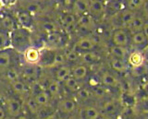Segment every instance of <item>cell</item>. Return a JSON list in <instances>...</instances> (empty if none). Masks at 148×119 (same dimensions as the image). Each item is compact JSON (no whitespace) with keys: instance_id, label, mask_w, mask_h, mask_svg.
<instances>
[{"instance_id":"cell-26","label":"cell","mask_w":148,"mask_h":119,"mask_svg":"<svg viewBox=\"0 0 148 119\" xmlns=\"http://www.w3.org/2000/svg\"><path fill=\"white\" fill-rule=\"evenodd\" d=\"M110 53L113 54L114 58H118V59H123L126 57V49L124 47H119V46H112L110 48Z\"/></svg>"},{"instance_id":"cell-27","label":"cell","mask_w":148,"mask_h":119,"mask_svg":"<svg viewBox=\"0 0 148 119\" xmlns=\"http://www.w3.org/2000/svg\"><path fill=\"white\" fill-rule=\"evenodd\" d=\"M137 16L135 14V12L134 11H132V10H126L122 13L121 15V22L124 26H127L129 23H131V22L135 19Z\"/></svg>"},{"instance_id":"cell-32","label":"cell","mask_w":148,"mask_h":119,"mask_svg":"<svg viewBox=\"0 0 148 119\" xmlns=\"http://www.w3.org/2000/svg\"><path fill=\"white\" fill-rule=\"evenodd\" d=\"M143 5V0H129L128 1V10L132 11H135L141 8Z\"/></svg>"},{"instance_id":"cell-13","label":"cell","mask_w":148,"mask_h":119,"mask_svg":"<svg viewBox=\"0 0 148 119\" xmlns=\"http://www.w3.org/2000/svg\"><path fill=\"white\" fill-rule=\"evenodd\" d=\"M90 10L89 0H74L73 2V11L79 15H84Z\"/></svg>"},{"instance_id":"cell-45","label":"cell","mask_w":148,"mask_h":119,"mask_svg":"<svg viewBox=\"0 0 148 119\" xmlns=\"http://www.w3.org/2000/svg\"><path fill=\"white\" fill-rule=\"evenodd\" d=\"M44 119H57V116H56V114H50V116L45 117Z\"/></svg>"},{"instance_id":"cell-29","label":"cell","mask_w":148,"mask_h":119,"mask_svg":"<svg viewBox=\"0 0 148 119\" xmlns=\"http://www.w3.org/2000/svg\"><path fill=\"white\" fill-rule=\"evenodd\" d=\"M62 24L66 27V29H69V28H72L74 27V24L76 22V19H75V16L72 15V14H66L62 17V20H61Z\"/></svg>"},{"instance_id":"cell-25","label":"cell","mask_w":148,"mask_h":119,"mask_svg":"<svg viewBox=\"0 0 148 119\" xmlns=\"http://www.w3.org/2000/svg\"><path fill=\"white\" fill-rule=\"evenodd\" d=\"M64 82H65V86H66L67 88L69 90H71V91H76V92H77V91L81 89L80 85H79L78 80L75 79V78H73L72 76L69 77Z\"/></svg>"},{"instance_id":"cell-46","label":"cell","mask_w":148,"mask_h":119,"mask_svg":"<svg viewBox=\"0 0 148 119\" xmlns=\"http://www.w3.org/2000/svg\"><path fill=\"white\" fill-rule=\"evenodd\" d=\"M143 116H145V118H146V119H148V111H145V113H143Z\"/></svg>"},{"instance_id":"cell-8","label":"cell","mask_w":148,"mask_h":119,"mask_svg":"<svg viewBox=\"0 0 148 119\" xmlns=\"http://www.w3.org/2000/svg\"><path fill=\"white\" fill-rule=\"evenodd\" d=\"M131 41H132V45H134V46L137 47L138 49H143V50L148 45L147 39L145 37V35L143 34V31L134 33L132 34V36Z\"/></svg>"},{"instance_id":"cell-6","label":"cell","mask_w":148,"mask_h":119,"mask_svg":"<svg viewBox=\"0 0 148 119\" xmlns=\"http://www.w3.org/2000/svg\"><path fill=\"white\" fill-rule=\"evenodd\" d=\"M100 116V113L95 107L94 106H86L82 108L79 113V117L80 119H98Z\"/></svg>"},{"instance_id":"cell-18","label":"cell","mask_w":148,"mask_h":119,"mask_svg":"<svg viewBox=\"0 0 148 119\" xmlns=\"http://www.w3.org/2000/svg\"><path fill=\"white\" fill-rule=\"evenodd\" d=\"M71 75V69L69 67L62 66L60 67L57 70L56 73V78H57L58 81H65Z\"/></svg>"},{"instance_id":"cell-28","label":"cell","mask_w":148,"mask_h":119,"mask_svg":"<svg viewBox=\"0 0 148 119\" xmlns=\"http://www.w3.org/2000/svg\"><path fill=\"white\" fill-rule=\"evenodd\" d=\"M34 99L36 101V103L39 105H41V106H45V105H47L49 103V95L47 92H45V90L38 94H36L34 96Z\"/></svg>"},{"instance_id":"cell-15","label":"cell","mask_w":148,"mask_h":119,"mask_svg":"<svg viewBox=\"0 0 148 119\" xmlns=\"http://www.w3.org/2000/svg\"><path fill=\"white\" fill-rule=\"evenodd\" d=\"M24 54H25L26 61L31 64L37 63L40 60V52L38 49H36L34 47H30L24 53Z\"/></svg>"},{"instance_id":"cell-16","label":"cell","mask_w":148,"mask_h":119,"mask_svg":"<svg viewBox=\"0 0 148 119\" xmlns=\"http://www.w3.org/2000/svg\"><path fill=\"white\" fill-rule=\"evenodd\" d=\"M87 73H88L87 67L83 65L76 66L75 67H73L71 69V76L73 78H75L77 80H83L87 76Z\"/></svg>"},{"instance_id":"cell-40","label":"cell","mask_w":148,"mask_h":119,"mask_svg":"<svg viewBox=\"0 0 148 119\" xmlns=\"http://www.w3.org/2000/svg\"><path fill=\"white\" fill-rule=\"evenodd\" d=\"M6 75H7V78L8 80H12L13 82L14 81H16L18 80V72L17 70H15L14 68H10L9 70H8L6 72Z\"/></svg>"},{"instance_id":"cell-43","label":"cell","mask_w":148,"mask_h":119,"mask_svg":"<svg viewBox=\"0 0 148 119\" xmlns=\"http://www.w3.org/2000/svg\"><path fill=\"white\" fill-rule=\"evenodd\" d=\"M143 58H145V61L148 63V45L143 50Z\"/></svg>"},{"instance_id":"cell-17","label":"cell","mask_w":148,"mask_h":119,"mask_svg":"<svg viewBox=\"0 0 148 119\" xmlns=\"http://www.w3.org/2000/svg\"><path fill=\"white\" fill-rule=\"evenodd\" d=\"M145 20H143V18L141 17H136L131 23H129L126 27L130 30L132 31V33H137V31H143V25H145Z\"/></svg>"},{"instance_id":"cell-42","label":"cell","mask_w":148,"mask_h":119,"mask_svg":"<svg viewBox=\"0 0 148 119\" xmlns=\"http://www.w3.org/2000/svg\"><path fill=\"white\" fill-rule=\"evenodd\" d=\"M143 34L145 35V37H146V39H147V42H148V22H145V25H143Z\"/></svg>"},{"instance_id":"cell-14","label":"cell","mask_w":148,"mask_h":119,"mask_svg":"<svg viewBox=\"0 0 148 119\" xmlns=\"http://www.w3.org/2000/svg\"><path fill=\"white\" fill-rule=\"evenodd\" d=\"M101 82L104 86L109 87V88H115V87L119 86V80L108 72L103 73L101 77Z\"/></svg>"},{"instance_id":"cell-12","label":"cell","mask_w":148,"mask_h":119,"mask_svg":"<svg viewBox=\"0 0 148 119\" xmlns=\"http://www.w3.org/2000/svg\"><path fill=\"white\" fill-rule=\"evenodd\" d=\"M0 20H1V24L3 26V28L8 31V33H12V31L15 30L16 27V23L14 21V19L8 14H3V13L0 12Z\"/></svg>"},{"instance_id":"cell-39","label":"cell","mask_w":148,"mask_h":119,"mask_svg":"<svg viewBox=\"0 0 148 119\" xmlns=\"http://www.w3.org/2000/svg\"><path fill=\"white\" fill-rule=\"evenodd\" d=\"M66 59H67V61H69V62H75L77 61L78 59H79V54L77 52L75 51H69L66 54Z\"/></svg>"},{"instance_id":"cell-4","label":"cell","mask_w":148,"mask_h":119,"mask_svg":"<svg viewBox=\"0 0 148 119\" xmlns=\"http://www.w3.org/2000/svg\"><path fill=\"white\" fill-rule=\"evenodd\" d=\"M129 35L127 31L123 29H118L114 31L112 34V43L115 46L126 47L129 44Z\"/></svg>"},{"instance_id":"cell-24","label":"cell","mask_w":148,"mask_h":119,"mask_svg":"<svg viewBox=\"0 0 148 119\" xmlns=\"http://www.w3.org/2000/svg\"><path fill=\"white\" fill-rule=\"evenodd\" d=\"M78 24L83 29L89 30L92 28V25H94V21H92V19L91 16L84 14L80 18V20H79V21H78Z\"/></svg>"},{"instance_id":"cell-48","label":"cell","mask_w":148,"mask_h":119,"mask_svg":"<svg viewBox=\"0 0 148 119\" xmlns=\"http://www.w3.org/2000/svg\"><path fill=\"white\" fill-rule=\"evenodd\" d=\"M98 119H109L108 116H104V117H101V118H98Z\"/></svg>"},{"instance_id":"cell-19","label":"cell","mask_w":148,"mask_h":119,"mask_svg":"<svg viewBox=\"0 0 148 119\" xmlns=\"http://www.w3.org/2000/svg\"><path fill=\"white\" fill-rule=\"evenodd\" d=\"M90 10L95 15H100L104 12V3L102 0H89Z\"/></svg>"},{"instance_id":"cell-34","label":"cell","mask_w":148,"mask_h":119,"mask_svg":"<svg viewBox=\"0 0 148 119\" xmlns=\"http://www.w3.org/2000/svg\"><path fill=\"white\" fill-rule=\"evenodd\" d=\"M27 107L30 110L31 113L36 114L39 110V104L36 103V101L34 98H29L27 101Z\"/></svg>"},{"instance_id":"cell-50","label":"cell","mask_w":148,"mask_h":119,"mask_svg":"<svg viewBox=\"0 0 148 119\" xmlns=\"http://www.w3.org/2000/svg\"><path fill=\"white\" fill-rule=\"evenodd\" d=\"M1 4H2V2H1V0H0V7H1Z\"/></svg>"},{"instance_id":"cell-38","label":"cell","mask_w":148,"mask_h":119,"mask_svg":"<svg viewBox=\"0 0 148 119\" xmlns=\"http://www.w3.org/2000/svg\"><path fill=\"white\" fill-rule=\"evenodd\" d=\"M23 74L27 78H32L34 79V77L36 76V69L34 67H27L23 70Z\"/></svg>"},{"instance_id":"cell-30","label":"cell","mask_w":148,"mask_h":119,"mask_svg":"<svg viewBox=\"0 0 148 119\" xmlns=\"http://www.w3.org/2000/svg\"><path fill=\"white\" fill-rule=\"evenodd\" d=\"M12 88L18 93H24V92H27V90H28L27 86L23 83L22 81H20V80L14 81L12 83Z\"/></svg>"},{"instance_id":"cell-47","label":"cell","mask_w":148,"mask_h":119,"mask_svg":"<svg viewBox=\"0 0 148 119\" xmlns=\"http://www.w3.org/2000/svg\"><path fill=\"white\" fill-rule=\"evenodd\" d=\"M18 119H27V117H25V116H20Z\"/></svg>"},{"instance_id":"cell-37","label":"cell","mask_w":148,"mask_h":119,"mask_svg":"<svg viewBox=\"0 0 148 119\" xmlns=\"http://www.w3.org/2000/svg\"><path fill=\"white\" fill-rule=\"evenodd\" d=\"M67 61L66 59V56L61 53H58L55 54V57H54V62H53V65H63V64Z\"/></svg>"},{"instance_id":"cell-33","label":"cell","mask_w":148,"mask_h":119,"mask_svg":"<svg viewBox=\"0 0 148 119\" xmlns=\"http://www.w3.org/2000/svg\"><path fill=\"white\" fill-rule=\"evenodd\" d=\"M76 93H77V98L79 100H81V101H87V100H89L90 97H91V94H92V92L89 90L84 89V88H82V89L81 88Z\"/></svg>"},{"instance_id":"cell-51","label":"cell","mask_w":148,"mask_h":119,"mask_svg":"<svg viewBox=\"0 0 148 119\" xmlns=\"http://www.w3.org/2000/svg\"><path fill=\"white\" fill-rule=\"evenodd\" d=\"M0 108H1V107H0Z\"/></svg>"},{"instance_id":"cell-10","label":"cell","mask_w":148,"mask_h":119,"mask_svg":"<svg viewBox=\"0 0 148 119\" xmlns=\"http://www.w3.org/2000/svg\"><path fill=\"white\" fill-rule=\"evenodd\" d=\"M58 107L63 114H71L76 109V103L72 99H64L58 103Z\"/></svg>"},{"instance_id":"cell-23","label":"cell","mask_w":148,"mask_h":119,"mask_svg":"<svg viewBox=\"0 0 148 119\" xmlns=\"http://www.w3.org/2000/svg\"><path fill=\"white\" fill-rule=\"evenodd\" d=\"M82 61L84 63L94 64V63H96V62H98L100 60V56L97 54L91 51V52L83 53L82 56Z\"/></svg>"},{"instance_id":"cell-2","label":"cell","mask_w":148,"mask_h":119,"mask_svg":"<svg viewBox=\"0 0 148 119\" xmlns=\"http://www.w3.org/2000/svg\"><path fill=\"white\" fill-rule=\"evenodd\" d=\"M16 51L12 47L0 50V73H6L11 68Z\"/></svg>"},{"instance_id":"cell-35","label":"cell","mask_w":148,"mask_h":119,"mask_svg":"<svg viewBox=\"0 0 148 119\" xmlns=\"http://www.w3.org/2000/svg\"><path fill=\"white\" fill-rule=\"evenodd\" d=\"M148 72V67L145 65V63H143L142 66L137 67H133L132 68V74H134L137 77H140L146 74Z\"/></svg>"},{"instance_id":"cell-49","label":"cell","mask_w":148,"mask_h":119,"mask_svg":"<svg viewBox=\"0 0 148 119\" xmlns=\"http://www.w3.org/2000/svg\"><path fill=\"white\" fill-rule=\"evenodd\" d=\"M102 1H103V2H111L112 0H102Z\"/></svg>"},{"instance_id":"cell-31","label":"cell","mask_w":148,"mask_h":119,"mask_svg":"<svg viewBox=\"0 0 148 119\" xmlns=\"http://www.w3.org/2000/svg\"><path fill=\"white\" fill-rule=\"evenodd\" d=\"M48 91L50 95L52 96H57L59 91H60V86L58 80H53L51 81L49 85H48Z\"/></svg>"},{"instance_id":"cell-9","label":"cell","mask_w":148,"mask_h":119,"mask_svg":"<svg viewBox=\"0 0 148 119\" xmlns=\"http://www.w3.org/2000/svg\"><path fill=\"white\" fill-rule=\"evenodd\" d=\"M17 20L18 22L21 24L22 28L29 30L32 25V14L27 11L20 10L17 13Z\"/></svg>"},{"instance_id":"cell-11","label":"cell","mask_w":148,"mask_h":119,"mask_svg":"<svg viewBox=\"0 0 148 119\" xmlns=\"http://www.w3.org/2000/svg\"><path fill=\"white\" fill-rule=\"evenodd\" d=\"M7 107L9 116H18L21 113V104L20 101L14 98H9L7 101Z\"/></svg>"},{"instance_id":"cell-1","label":"cell","mask_w":148,"mask_h":119,"mask_svg":"<svg viewBox=\"0 0 148 119\" xmlns=\"http://www.w3.org/2000/svg\"><path fill=\"white\" fill-rule=\"evenodd\" d=\"M11 47L18 53H25L32 47V35L28 29L16 28L11 34Z\"/></svg>"},{"instance_id":"cell-21","label":"cell","mask_w":148,"mask_h":119,"mask_svg":"<svg viewBox=\"0 0 148 119\" xmlns=\"http://www.w3.org/2000/svg\"><path fill=\"white\" fill-rule=\"evenodd\" d=\"M102 111H103L106 116H113V114L118 111V105L116 104V103L113 102V101H108V102H106L103 104Z\"/></svg>"},{"instance_id":"cell-5","label":"cell","mask_w":148,"mask_h":119,"mask_svg":"<svg viewBox=\"0 0 148 119\" xmlns=\"http://www.w3.org/2000/svg\"><path fill=\"white\" fill-rule=\"evenodd\" d=\"M97 45V42L92 37H83L76 44V47L83 52H91Z\"/></svg>"},{"instance_id":"cell-3","label":"cell","mask_w":148,"mask_h":119,"mask_svg":"<svg viewBox=\"0 0 148 119\" xmlns=\"http://www.w3.org/2000/svg\"><path fill=\"white\" fill-rule=\"evenodd\" d=\"M18 6L23 11H27L32 14L42 10L44 3L42 0H17Z\"/></svg>"},{"instance_id":"cell-36","label":"cell","mask_w":148,"mask_h":119,"mask_svg":"<svg viewBox=\"0 0 148 119\" xmlns=\"http://www.w3.org/2000/svg\"><path fill=\"white\" fill-rule=\"evenodd\" d=\"M42 28L45 31H46L47 33H56L57 31V26H56L52 22H44L42 24Z\"/></svg>"},{"instance_id":"cell-20","label":"cell","mask_w":148,"mask_h":119,"mask_svg":"<svg viewBox=\"0 0 148 119\" xmlns=\"http://www.w3.org/2000/svg\"><path fill=\"white\" fill-rule=\"evenodd\" d=\"M110 66L115 71L119 72V73L125 72L128 69L127 64L123 60H121V59H118V58H113L110 62Z\"/></svg>"},{"instance_id":"cell-41","label":"cell","mask_w":148,"mask_h":119,"mask_svg":"<svg viewBox=\"0 0 148 119\" xmlns=\"http://www.w3.org/2000/svg\"><path fill=\"white\" fill-rule=\"evenodd\" d=\"M92 93L95 94L96 97L101 98V97H104L106 92H105V90L102 88V87H100V86H95V88L92 89Z\"/></svg>"},{"instance_id":"cell-44","label":"cell","mask_w":148,"mask_h":119,"mask_svg":"<svg viewBox=\"0 0 148 119\" xmlns=\"http://www.w3.org/2000/svg\"><path fill=\"white\" fill-rule=\"evenodd\" d=\"M5 116H6V114H5V112L2 108H0V119H4Z\"/></svg>"},{"instance_id":"cell-7","label":"cell","mask_w":148,"mask_h":119,"mask_svg":"<svg viewBox=\"0 0 148 119\" xmlns=\"http://www.w3.org/2000/svg\"><path fill=\"white\" fill-rule=\"evenodd\" d=\"M127 62L132 68L142 66L145 63V58L143 54L140 51H133L129 54L127 57Z\"/></svg>"},{"instance_id":"cell-22","label":"cell","mask_w":148,"mask_h":119,"mask_svg":"<svg viewBox=\"0 0 148 119\" xmlns=\"http://www.w3.org/2000/svg\"><path fill=\"white\" fill-rule=\"evenodd\" d=\"M55 54L51 51H48V50H44L43 52H40V60L39 62L44 64V65H50L54 62V57Z\"/></svg>"}]
</instances>
